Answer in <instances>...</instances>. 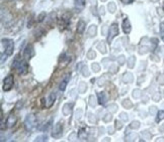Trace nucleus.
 <instances>
[{
  "mask_svg": "<svg viewBox=\"0 0 164 142\" xmlns=\"http://www.w3.org/2000/svg\"><path fill=\"white\" fill-rule=\"evenodd\" d=\"M12 68L16 69L17 72H18L21 75H24V74H27V71H28V66L27 62L24 60H21L18 57H15L14 62L12 63Z\"/></svg>",
  "mask_w": 164,
  "mask_h": 142,
  "instance_id": "nucleus-1",
  "label": "nucleus"
},
{
  "mask_svg": "<svg viewBox=\"0 0 164 142\" xmlns=\"http://www.w3.org/2000/svg\"><path fill=\"white\" fill-rule=\"evenodd\" d=\"M2 45L5 46V56L9 57L13 54V50H14V42L12 39H3L1 40Z\"/></svg>",
  "mask_w": 164,
  "mask_h": 142,
  "instance_id": "nucleus-2",
  "label": "nucleus"
},
{
  "mask_svg": "<svg viewBox=\"0 0 164 142\" xmlns=\"http://www.w3.org/2000/svg\"><path fill=\"white\" fill-rule=\"evenodd\" d=\"M120 30H119V26H117V23H113L109 27V31H108V42H111L113 40L114 37H116L117 34H119Z\"/></svg>",
  "mask_w": 164,
  "mask_h": 142,
  "instance_id": "nucleus-3",
  "label": "nucleus"
},
{
  "mask_svg": "<svg viewBox=\"0 0 164 142\" xmlns=\"http://www.w3.org/2000/svg\"><path fill=\"white\" fill-rule=\"evenodd\" d=\"M13 82H14L13 76H12V75H8V76L5 78L4 81H3V91L4 92L10 91L11 88L13 87Z\"/></svg>",
  "mask_w": 164,
  "mask_h": 142,
  "instance_id": "nucleus-4",
  "label": "nucleus"
},
{
  "mask_svg": "<svg viewBox=\"0 0 164 142\" xmlns=\"http://www.w3.org/2000/svg\"><path fill=\"white\" fill-rule=\"evenodd\" d=\"M34 123H36V117H34V115H33V114L28 115L24 121L25 129H27V131H31L34 126Z\"/></svg>",
  "mask_w": 164,
  "mask_h": 142,
  "instance_id": "nucleus-5",
  "label": "nucleus"
},
{
  "mask_svg": "<svg viewBox=\"0 0 164 142\" xmlns=\"http://www.w3.org/2000/svg\"><path fill=\"white\" fill-rule=\"evenodd\" d=\"M62 130H63V124L61 122L57 123L56 126L54 127L53 132H52V136L54 138H59L62 135Z\"/></svg>",
  "mask_w": 164,
  "mask_h": 142,
  "instance_id": "nucleus-6",
  "label": "nucleus"
},
{
  "mask_svg": "<svg viewBox=\"0 0 164 142\" xmlns=\"http://www.w3.org/2000/svg\"><path fill=\"white\" fill-rule=\"evenodd\" d=\"M33 56H34V48L31 45H28L24 51V57L25 60H30Z\"/></svg>",
  "mask_w": 164,
  "mask_h": 142,
  "instance_id": "nucleus-7",
  "label": "nucleus"
},
{
  "mask_svg": "<svg viewBox=\"0 0 164 142\" xmlns=\"http://www.w3.org/2000/svg\"><path fill=\"white\" fill-rule=\"evenodd\" d=\"M16 116L13 114V113H10V115L8 116L7 120H6V127L7 128H11V127H13L15 125L16 123Z\"/></svg>",
  "mask_w": 164,
  "mask_h": 142,
  "instance_id": "nucleus-8",
  "label": "nucleus"
},
{
  "mask_svg": "<svg viewBox=\"0 0 164 142\" xmlns=\"http://www.w3.org/2000/svg\"><path fill=\"white\" fill-rule=\"evenodd\" d=\"M131 29H132V27H131L130 21H129L128 18H125V19H124V21H123V30H124V32H125L126 34H128V33L131 32Z\"/></svg>",
  "mask_w": 164,
  "mask_h": 142,
  "instance_id": "nucleus-9",
  "label": "nucleus"
},
{
  "mask_svg": "<svg viewBox=\"0 0 164 142\" xmlns=\"http://www.w3.org/2000/svg\"><path fill=\"white\" fill-rule=\"evenodd\" d=\"M85 26H86L85 22L83 21V20H79L78 24H77V32L80 33V34L83 33V32H84V30H85Z\"/></svg>",
  "mask_w": 164,
  "mask_h": 142,
  "instance_id": "nucleus-10",
  "label": "nucleus"
},
{
  "mask_svg": "<svg viewBox=\"0 0 164 142\" xmlns=\"http://www.w3.org/2000/svg\"><path fill=\"white\" fill-rule=\"evenodd\" d=\"M98 103L100 104V105H105V102H106V96H105V93H98Z\"/></svg>",
  "mask_w": 164,
  "mask_h": 142,
  "instance_id": "nucleus-11",
  "label": "nucleus"
},
{
  "mask_svg": "<svg viewBox=\"0 0 164 142\" xmlns=\"http://www.w3.org/2000/svg\"><path fill=\"white\" fill-rule=\"evenodd\" d=\"M55 100H56V94H55V93H52L50 95V97H49V103L47 105V108H51V107L53 106Z\"/></svg>",
  "mask_w": 164,
  "mask_h": 142,
  "instance_id": "nucleus-12",
  "label": "nucleus"
},
{
  "mask_svg": "<svg viewBox=\"0 0 164 142\" xmlns=\"http://www.w3.org/2000/svg\"><path fill=\"white\" fill-rule=\"evenodd\" d=\"M74 3H75V7L78 9H82L85 6V0H74Z\"/></svg>",
  "mask_w": 164,
  "mask_h": 142,
  "instance_id": "nucleus-13",
  "label": "nucleus"
},
{
  "mask_svg": "<svg viewBox=\"0 0 164 142\" xmlns=\"http://www.w3.org/2000/svg\"><path fill=\"white\" fill-rule=\"evenodd\" d=\"M68 81H69V77H67L65 80L62 81L61 84H60V86H59L60 91H64V90L66 89V86H67V84H68Z\"/></svg>",
  "mask_w": 164,
  "mask_h": 142,
  "instance_id": "nucleus-14",
  "label": "nucleus"
},
{
  "mask_svg": "<svg viewBox=\"0 0 164 142\" xmlns=\"http://www.w3.org/2000/svg\"><path fill=\"white\" fill-rule=\"evenodd\" d=\"M96 34V26L95 25H91L88 29V36H93Z\"/></svg>",
  "mask_w": 164,
  "mask_h": 142,
  "instance_id": "nucleus-15",
  "label": "nucleus"
},
{
  "mask_svg": "<svg viewBox=\"0 0 164 142\" xmlns=\"http://www.w3.org/2000/svg\"><path fill=\"white\" fill-rule=\"evenodd\" d=\"M127 63H128V66L130 69L134 68V65H135V57H131L130 59L127 60Z\"/></svg>",
  "mask_w": 164,
  "mask_h": 142,
  "instance_id": "nucleus-16",
  "label": "nucleus"
},
{
  "mask_svg": "<svg viewBox=\"0 0 164 142\" xmlns=\"http://www.w3.org/2000/svg\"><path fill=\"white\" fill-rule=\"evenodd\" d=\"M124 81L125 82H132L133 81V76H132V74L128 73V74H125V76H124Z\"/></svg>",
  "mask_w": 164,
  "mask_h": 142,
  "instance_id": "nucleus-17",
  "label": "nucleus"
},
{
  "mask_svg": "<svg viewBox=\"0 0 164 142\" xmlns=\"http://www.w3.org/2000/svg\"><path fill=\"white\" fill-rule=\"evenodd\" d=\"M123 106L124 107H125V108H132V106H133V105H132V103H131V101L130 100H128V99H127V100H124L123 101Z\"/></svg>",
  "mask_w": 164,
  "mask_h": 142,
  "instance_id": "nucleus-18",
  "label": "nucleus"
},
{
  "mask_svg": "<svg viewBox=\"0 0 164 142\" xmlns=\"http://www.w3.org/2000/svg\"><path fill=\"white\" fill-rule=\"evenodd\" d=\"M164 119V111H159L157 114V118H156V122H159L160 120Z\"/></svg>",
  "mask_w": 164,
  "mask_h": 142,
  "instance_id": "nucleus-19",
  "label": "nucleus"
},
{
  "mask_svg": "<svg viewBox=\"0 0 164 142\" xmlns=\"http://www.w3.org/2000/svg\"><path fill=\"white\" fill-rule=\"evenodd\" d=\"M108 9L111 13H114V11H116V4H114V2H111V3L108 4Z\"/></svg>",
  "mask_w": 164,
  "mask_h": 142,
  "instance_id": "nucleus-20",
  "label": "nucleus"
},
{
  "mask_svg": "<svg viewBox=\"0 0 164 142\" xmlns=\"http://www.w3.org/2000/svg\"><path fill=\"white\" fill-rule=\"evenodd\" d=\"M97 48H98V50H99L100 51H101L102 54H105V51H105V45H103L102 42H100L99 45H97Z\"/></svg>",
  "mask_w": 164,
  "mask_h": 142,
  "instance_id": "nucleus-21",
  "label": "nucleus"
},
{
  "mask_svg": "<svg viewBox=\"0 0 164 142\" xmlns=\"http://www.w3.org/2000/svg\"><path fill=\"white\" fill-rule=\"evenodd\" d=\"M160 33H161V39L164 42V22H161L160 24Z\"/></svg>",
  "mask_w": 164,
  "mask_h": 142,
  "instance_id": "nucleus-22",
  "label": "nucleus"
},
{
  "mask_svg": "<svg viewBox=\"0 0 164 142\" xmlns=\"http://www.w3.org/2000/svg\"><path fill=\"white\" fill-rule=\"evenodd\" d=\"M87 57L89 60H92V59H94L95 57V53H94L93 51H90L89 53L87 54Z\"/></svg>",
  "mask_w": 164,
  "mask_h": 142,
  "instance_id": "nucleus-23",
  "label": "nucleus"
},
{
  "mask_svg": "<svg viewBox=\"0 0 164 142\" xmlns=\"http://www.w3.org/2000/svg\"><path fill=\"white\" fill-rule=\"evenodd\" d=\"M139 126H140V124H139V122L138 121H134L133 123L131 124V128H139Z\"/></svg>",
  "mask_w": 164,
  "mask_h": 142,
  "instance_id": "nucleus-24",
  "label": "nucleus"
},
{
  "mask_svg": "<svg viewBox=\"0 0 164 142\" xmlns=\"http://www.w3.org/2000/svg\"><path fill=\"white\" fill-rule=\"evenodd\" d=\"M46 140H47V136H39L36 139V141H46Z\"/></svg>",
  "mask_w": 164,
  "mask_h": 142,
  "instance_id": "nucleus-25",
  "label": "nucleus"
},
{
  "mask_svg": "<svg viewBox=\"0 0 164 142\" xmlns=\"http://www.w3.org/2000/svg\"><path fill=\"white\" fill-rule=\"evenodd\" d=\"M92 69L94 72H98L99 71V66H98V65H97V63H93L92 65Z\"/></svg>",
  "mask_w": 164,
  "mask_h": 142,
  "instance_id": "nucleus-26",
  "label": "nucleus"
},
{
  "mask_svg": "<svg viewBox=\"0 0 164 142\" xmlns=\"http://www.w3.org/2000/svg\"><path fill=\"white\" fill-rule=\"evenodd\" d=\"M86 88H87V87H86L85 84H81V85H80V92L83 93L86 90Z\"/></svg>",
  "mask_w": 164,
  "mask_h": 142,
  "instance_id": "nucleus-27",
  "label": "nucleus"
},
{
  "mask_svg": "<svg viewBox=\"0 0 164 142\" xmlns=\"http://www.w3.org/2000/svg\"><path fill=\"white\" fill-rule=\"evenodd\" d=\"M122 126H123L122 123H121L119 120H117V121H116V128H117H117L121 129V128H122Z\"/></svg>",
  "mask_w": 164,
  "mask_h": 142,
  "instance_id": "nucleus-28",
  "label": "nucleus"
},
{
  "mask_svg": "<svg viewBox=\"0 0 164 142\" xmlns=\"http://www.w3.org/2000/svg\"><path fill=\"white\" fill-rule=\"evenodd\" d=\"M119 60H120V65H124V63H125V57L123 56H121Z\"/></svg>",
  "mask_w": 164,
  "mask_h": 142,
  "instance_id": "nucleus-29",
  "label": "nucleus"
},
{
  "mask_svg": "<svg viewBox=\"0 0 164 142\" xmlns=\"http://www.w3.org/2000/svg\"><path fill=\"white\" fill-rule=\"evenodd\" d=\"M133 95H134V97H138L140 95V91H139V90H135Z\"/></svg>",
  "mask_w": 164,
  "mask_h": 142,
  "instance_id": "nucleus-30",
  "label": "nucleus"
},
{
  "mask_svg": "<svg viewBox=\"0 0 164 142\" xmlns=\"http://www.w3.org/2000/svg\"><path fill=\"white\" fill-rule=\"evenodd\" d=\"M121 1L123 2V3H125V4H127V3H132V2H134V0H121Z\"/></svg>",
  "mask_w": 164,
  "mask_h": 142,
  "instance_id": "nucleus-31",
  "label": "nucleus"
},
{
  "mask_svg": "<svg viewBox=\"0 0 164 142\" xmlns=\"http://www.w3.org/2000/svg\"><path fill=\"white\" fill-rule=\"evenodd\" d=\"M121 118H122V119H124L125 121L128 120V116H126V114H124V113H122V114H121Z\"/></svg>",
  "mask_w": 164,
  "mask_h": 142,
  "instance_id": "nucleus-32",
  "label": "nucleus"
},
{
  "mask_svg": "<svg viewBox=\"0 0 164 142\" xmlns=\"http://www.w3.org/2000/svg\"><path fill=\"white\" fill-rule=\"evenodd\" d=\"M46 15V14H45V12H43L42 14H41V15H40L39 16V22H41V21H43V19H44V18H43V17H44Z\"/></svg>",
  "mask_w": 164,
  "mask_h": 142,
  "instance_id": "nucleus-33",
  "label": "nucleus"
},
{
  "mask_svg": "<svg viewBox=\"0 0 164 142\" xmlns=\"http://www.w3.org/2000/svg\"><path fill=\"white\" fill-rule=\"evenodd\" d=\"M111 114H108V116H106V117L105 118V122H108V120H111Z\"/></svg>",
  "mask_w": 164,
  "mask_h": 142,
  "instance_id": "nucleus-34",
  "label": "nucleus"
},
{
  "mask_svg": "<svg viewBox=\"0 0 164 142\" xmlns=\"http://www.w3.org/2000/svg\"><path fill=\"white\" fill-rule=\"evenodd\" d=\"M83 74H84V76H88V75H89V73H88V71H87V69H83Z\"/></svg>",
  "mask_w": 164,
  "mask_h": 142,
  "instance_id": "nucleus-35",
  "label": "nucleus"
},
{
  "mask_svg": "<svg viewBox=\"0 0 164 142\" xmlns=\"http://www.w3.org/2000/svg\"><path fill=\"white\" fill-rule=\"evenodd\" d=\"M163 9H164V3H163Z\"/></svg>",
  "mask_w": 164,
  "mask_h": 142,
  "instance_id": "nucleus-36",
  "label": "nucleus"
},
{
  "mask_svg": "<svg viewBox=\"0 0 164 142\" xmlns=\"http://www.w3.org/2000/svg\"><path fill=\"white\" fill-rule=\"evenodd\" d=\"M101 1H105V0H101Z\"/></svg>",
  "mask_w": 164,
  "mask_h": 142,
  "instance_id": "nucleus-37",
  "label": "nucleus"
}]
</instances>
